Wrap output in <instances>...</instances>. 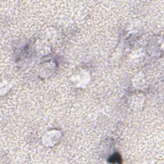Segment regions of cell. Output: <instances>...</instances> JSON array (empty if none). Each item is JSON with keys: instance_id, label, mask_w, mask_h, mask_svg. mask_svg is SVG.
<instances>
[{"instance_id": "cell-1", "label": "cell", "mask_w": 164, "mask_h": 164, "mask_svg": "<svg viewBox=\"0 0 164 164\" xmlns=\"http://www.w3.org/2000/svg\"><path fill=\"white\" fill-rule=\"evenodd\" d=\"M108 162L110 163H121V157L119 153H115L108 158Z\"/></svg>"}]
</instances>
